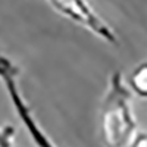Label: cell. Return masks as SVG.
I'll use <instances>...</instances> for the list:
<instances>
[{
  "label": "cell",
  "mask_w": 147,
  "mask_h": 147,
  "mask_svg": "<svg viewBox=\"0 0 147 147\" xmlns=\"http://www.w3.org/2000/svg\"><path fill=\"white\" fill-rule=\"evenodd\" d=\"M15 127L12 125H2L0 127V147H9L13 144Z\"/></svg>",
  "instance_id": "obj_5"
},
{
  "label": "cell",
  "mask_w": 147,
  "mask_h": 147,
  "mask_svg": "<svg viewBox=\"0 0 147 147\" xmlns=\"http://www.w3.org/2000/svg\"><path fill=\"white\" fill-rule=\"evenodd\" d=\"M128 85L138 97L147 99V62H141L132 69Z\"/></svg>",
  "instance_id": "obj_4"
},
{
  "label": "cell",
  "mask_w": 147,
  "mask_h": 147,
  "mask_svg": "<svg viewBox=\"0 0 147 147\" xmlns=\"http://www.w3.org/2000/svg\"><path fill=\"white\" fill-rule=\"evenodd\" d=\"M19 68L12 62V60L3 55H0V80H2L5 90L10 99V103L13 106L16 115L19 116L21 122L27 127L30 136L32 137L34 143L47 147L53 146V143L49 140V137L44 134V131L40 128L34 118L32 109L28 105V102L24 99V96L19 88Z\"/></svg>",
  "instance_id": "obj_2"
},
{
  "label": "cell",
  "mask_w": 147,
  "mask_h": 147,
  "mask_svg": "<svg viewBox=\"0 0 147 147\" xmlns=\"http://www.w3.org/2000/svg\"><path fill=\"white\" fill-rule=\"evenodd\" d=\"M131 146H136V147L144 146V147H147V131L136 132V136H134V138L131 141Z\"/></svg>",
  "instance_id": "obj_6"
},
{
  "label": "cell",
  "mask_w": 147,
  "mask_h": 147,
  "mask_svg": "<svg viewBox=\"0 0 147 147\" xmlns=\"http://www.w3.org/2000/svg\"><path fill=\"white\" fill-rule=\"evenodd\" d=\"M66 19L87 28L106 43L118 44V37L107 24L91 9L87 0H47Z\"/></svg>",
  "instance_id": "obj_3"
},
{
  "label": "cell",
  "mask_w": 147,
  "mask_h": 147,
  "mask_svg": "<svg viewBox=\"0 0 147 147\" xmlns=\"http://www.w3.org/2000/svg\"><path fill=\"white\" fill-rule=\"evenodd\" d=\"M137 124L131 109V91L125 85L121 71H115L109 81L100 110V131L106 144L124 147L131 144Z\"/></svg>",
  "instance_id": "obj_1"
}]
</instances>
